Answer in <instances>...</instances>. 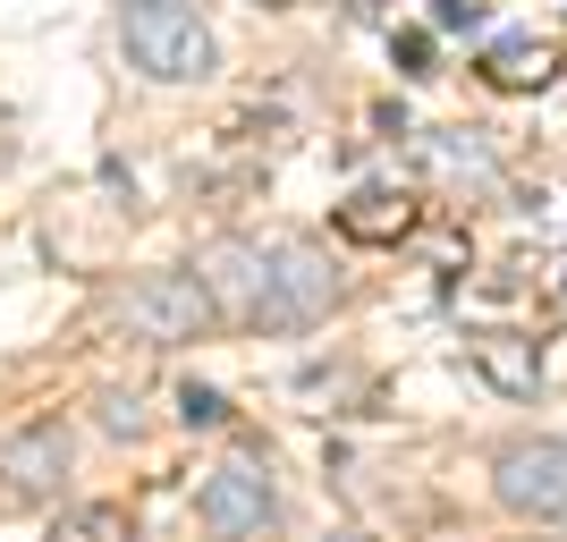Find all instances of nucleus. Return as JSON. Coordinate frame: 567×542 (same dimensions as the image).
I'll return each mask as SVG.
<instances>
[{
  "label": "nucleus",
  "mask_w": 567,
  "mask_h": 542,
  "mask_svg": "<svg viewBox=\"0 0 567 542\" xmlns=\"http://www.w3.org/2000/svg\"><path fill=\"white\" fill-rule=\"evenodd\" d=\"M118 43L136 60L144 76H162V85H204L213 76V25L195 18L187 0H127L118 9Z\"/></svg>",
  "instance_id": "f257e3e1"
},
{
  "label": "nucleus",
  "mask_w": 567,
  "mask_h": 542,
  "mask_svg": "<svg viewBox=\"0 0 567 542\" xmlns=\"http://www.w3.org/2000/svg\"><path fill=\"white\" fill-rule=\"evenodd\" d=\"M118 323H127V339H144V348H187V339H213L220 330V306L187 263V272H144V280H127L118 288Z\"/></svg>",
  "instance_id": "f03ea898"
},
{
  "label": "nucleus",
  "mask_w": 567,
  "mask_h": 542,
  "mask_svg": "<svg viewBox=\"0 0 567 542\" xmlns=\"http://www.w3.org/2000/svg\"><path fill=\"white\" fill-rule=\"evenodd\" d=\"M195 518L220 542H280V483L255 458H220L204 474V492H195Z\"/></svg>",
  "instance_id": "7ed1b4c3"
},
{
  "label": "nucleus",
  "mask_w": 567,
  "mask_h": 542,
  "mask_svg": "<svg viewBox=\"0 0 567 542\" xmlns=\"http://www.w3.org/2000/svg\"><path fill=\"white\" fill-rule=\"evenodd\" d=\"M271 255V297H262V330H313L339 306V272L313 237H262Z\"/></svg>",
  "instance_id": "20e7f679"
},
{
  "label": "nucleus",
  "mask_w": 567,
  "mask_h": 542,
  "mask_svg": "<svg viewBox=\"0 0 567 542\" xmlns=\"http://www.w3.org/2000/svg\"><path fill=\"white\" fill-rule=\"evenodd\" d=\"M499 509L517 518H567V441L559 432H534V441H508L492 467Z\"/></svg>",
  "instance_id": "39448f33"
},
{
  "label": "nucleus",
  "mask_w": 567,
  "mask_h": 542,
  "mask_svg": "<svg viewBox=\"0 0 567 542\" xmlns=\"http://www.w3.org/2000/svg\"><path fill=\"white\" fill-rule=\"evenodd\" d=\"M69 458H76V441H69V425H60V416L9 432V441H0V500H9V509H43V500H60Z\"/></svg>",
  "instance_id": "423d86ee"
},
{
  "label": "nucleus",
  "mask_w": 567,
  "mask_h": 542,
  "mask_svg": "<svg viewBox=\"0 0 567 542\" xmlns=\"http://www.w3.org/2000/svg\"><path fill=\"white\" fill-rule=\"evenodd\" d=\"M195 280L213 288L220 323H255L262 330V297H271V255H262V237H213V246L195 255Z\"/></svg>",
  "instance_id": "0eeeda50"
},
{
  "label": "nucleus",
  "mask_w": 567,
  "mask_h": 542,
  "mask_svg": "<svg viewBox=\"0 0 567 542\" xmlns=\"http://www.w3.org/2000/svg\"><path fill=\"white\" fill-rule=\"evenodd\" d=\"M415 153H424V170L441 187H466V195L499 187V153L474 136V127H432V136H415Z\"/></svg>",
  "instance_id": "6e6552de"
},
{
  "label": "nucleus",
  "mask_w": 567,
  "mask_h": 542,
  "mask_svg": "<svg viewBox=\"0 0 567 542\" xmlns=\"http://www.w3.org/2000/svg\"><path fill=\"white\" fill-rule=\"evenodd\" d=\"M466 356L499 399H534V381H543V356H534V339H517V330H474Z\"/></svg>",
  "instance_id": "1a4fd4ad"
},
{
  "label": "nucleus",
  "mask_w": 567,
  "mask_h": 542,
  "mask_svg": "<svg viewBox=\"0 0 567 542\" xmlns=\"http://www.w3.org/2000/svg\"><path fill=\"white\" fill-rule=\"evenodd\" d=\"M550 69H559V43H543V34H499L483 51V85H499V94H534V85H550Z\"/></svg>",
  "instance_id": "9d476101"
},
{
  "label": "nucleus",
  "mask_w": 567,
  "mask_h": 542,
  "mask_svg": "<svg viewBox=\"0 0 567 542\" xmlns=\"http://www.w3.org/2000/svg\"><path fill=\"white\" fill-rule=\"evenodd\" d=\"M339 229H348L355 246H399V237L415 229V204H406V195H390V187H364V195H348V204H339Z\"/></svg>",
  "instance_id": "9b49d317"
},
{
  "label": "nucleus",
  "mask_w": 567,
  "mask_h": 542,
  "mask_svg": "<svg viewBox=\"0 0 567 542\" xmlns=\"http://www.w3.org/2000/svg\"><path fill=\"white\" fill-rule=\"evenodd\" d=\"M51 542H127V509L94 500V509H76V518H60V534H51Z\"/></svg>",
  "instance_id": "f8f14e48"
},
{
  "label": "nucleus",
  "mask_w": 567,
  "mask_h": 542,
  "mask_svg": "<svg viewBox=\"0 0 567 542\" xmlns=\"http://www.w3.org/2000/svg\"><path fill=\"white\" fill-rule=\"evenodd\" d=\"M178 425H187V432L229 425V399H220V390H204V381H187V390H178Z\"/></svg>",
  "instance_id": "ddd939ff"
},
{
  "label": "nucleus",
  "mask_w": 567,
  "mask_h": 542,
  "mask_svg": "<svg viewBox=\"0 0 567 542\" xmlns=\"http://www.w3.org/2000/svg\"><path fill=\"white\" fill-rule=\"evenodd\" d=\"M102 432H118V441H136V432H144L136 390H102Z\"/></svg>",
  "instance_id": "4468645a"
},
{
  "label": "nucleus",
  "mask_w": 567,
  "mask_h": 542,
  "mask_svg": "<svg viewBox=\"0 0 567 542\" xmlns=\"http://www.w3.org/2000/svg\"><path fill=\"white\" fill-rule=\"evenodd\" d=\"M483 25V0H432V34H474Z\"/></svg>",
  "instance_id": "2eb2a0df"
},
{
  "label": "nucleus",
  "mask_w": 567,
  "mask_h": 542,
  "mask_svg": "<svg viewBox=\"0 0 567 542\" xmlns=\"http://www.w3.org/2000/svg\"><path fill=\"white\" fill-rule=\"evenodd\" d=\"M399 76H432V34H399Z\"/></svg>",
  "instance_id": "dca6fc26"
},
{
  "label": "nucleus",
  "mask_w": 567,
  "mask_h": 542,
  "mask_svg": "<svg viewBox=\"0 0 567 542\" xmlns=\"http://www.w3.org/2000/svg\"><path fill=\"white\" fill-rule=\"evenodd\" d=\"M331 542H364V534H331Z\"/></svg>",
  "instance_id": "f3484780"
},
{
  "label": "nucleus",
  "mask_w": 567,
  "mask_h": 542,
  "mask_svg": "<svg viewBox=\"0 0 567 542\" xmlns=\"http://www.w3.org/2000/svg\"><path fill=\"white\" fill-rule=\"evenodd\" d=\"M348 9H373V0H348Z\"/></svg>",
  "instance_id": "a211bd4d"
},
{
  "label": "nucleus",
  "mask_w": 567,
  "mask_h": 542,
  "mask_svg": "<svg viewBox=\"0 0 567 542\" xmlns=\"http://www.w3.org/2000/svg\"><path fill=\"white\" fill-rule=\"evenodd\" d=\"M271 9H280V0H271Z\"/></svg>",
  "instance_id": "6ab92c4d"
}]
</instances>
